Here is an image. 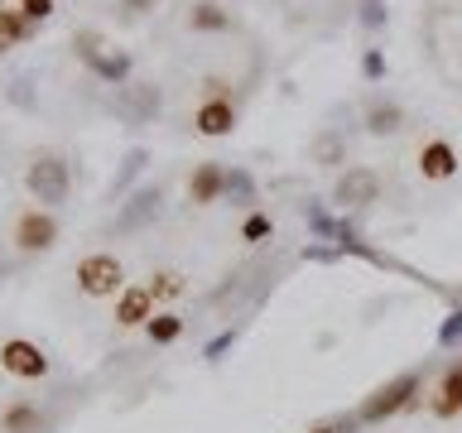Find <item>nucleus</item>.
<instances>
[{
  "label": "nucleus",
  "mask_w": 462,
  "mask_h": 433,
  "mask_svg": "<svg viewBox=\"0 0 462 433\" xmlns=\"http://www.w3.org/2000/svg\"><path fill=\"white\" fill-rule=\"evenodd\" d=\"M462 342V309L448 313V323L439 327V346H457Z\"/></svg>",
  "instance_id": "nucleus-27"
},
{
  "label": "nucleus",
  "mask_w": 462,
  "mask_h": 433,
  "mask_svg": "<svg viewBox=\"0 0 462 433\" xmlns=\"http://www.w3.org/2000/svg\"><path fill=\"white\" fill-rule=\"evenodd\" d=\"M433 414L439 419H457L462 414V361H453V366L443 371L439 395H433Z\"/></svg>",
  "instance_id": "nucleus-14"
},
{
  "label": "nucleus",
  "mask_w": 462,
  "mask_h": 433,
  "mask_svg": "<svg viewBox=\"0 0 462 433\" xmlns=\"http://www.w3.org/2000/svg\"><path fill=\"white\" fill-rule=\"evenodd\" d=\"M381 198V173L375 169H346L337 183H332V202L337 207H366V202Z\"/></svg>",
  "instance_id": "nucleus-7"
},
{
  "label": "nucleus",
  "mask_w": 462,
  "mask_h": 433,
  "mask_svg": "<svg viewBox=\"0 0 462 433\" xmlns=\"http://www.w3.org/2000/svg\"><path fill=\"white\" fill-rule=\"evenodd\" d=\"M419 173L433 183H443V179H453L457 173V150L448 140H429L424 150H419Z\"/></svg>",
  "instance_id": "nucleus-11"
},
{
  "label": "nucleus",
  "mask_w": 462,
  "mask_h": 433,
  "mask_svg": "<svg viewBox=\"0 0 462 433\" xmlns=\"http://www.w3.org/2000/svg\"><path fill=\"white\" fill-rule=\"evenodd\" d=\"M265 236H270V216L265 212H251L241 222V241H265Z\"/></svg>",
  "instance_id": "nucleus-25"
},
{
  "label": "nucleus",
  "mask_w": 462,
  "mask_h": 433,
  "mask_svg": "<svg viewBox=\"0 0 462 433\" xmlns=\"http://www.w3.org/2000/svg\"><path fill=\"white\" fill-rule=\"evenodd\" d=\"M144 327H150V342H154V346H169V342L183 337V318H179V313H159V318H150Z\"/></svg>",
  "instance_id": "nucleus-21"
},
{
  "label": "nucleus",
  "mask_w": 462,
  "mask_h": 433,
  "mask_svg": "<svg viewBox=\"0 0 462 433\" xmlns=\"http://www.w3.org/2000/svg\"><path fill=\"white\" fill-rule=\"evenodd\" d=\"M72 49H78V58H82V63H92V58H97L101 49H106V43H101V34H97V29H82V34L72 39Z\"/></svg>",
  "instance_id": "nucleus-23"
},
{
  "label": "nucleus",
  "mask_w": 462,
  "mask_h": 433,
  "mask_svg": "<svg viewBox=\"0 0 462 433\" xmlns=\"http://www.w3.org/2000/svg\"><path fill=\"white\" fill-rule=\"evenodd\" d=\"M231 342H236V332H222V337H217V342H208V352H202V356H208V361H217V356H222Z\"/></svg>",
  "instance_id": "nucleus-31"
},
{
  "label": "nucleus",
  "mask_w": 462,
  "mask_h": 433,
  "mask_svg": "<svg viewBox=\"0 0 462 433\" xmlns=\"http://www.w3.org/2000/svg\"><path fill=\"white\" fill-rule=\"evenodd\" d=\"M144 164H150V150H140V144H135V150H130V154L121 159V173L111 179V198H121L125 188L140 179V169H144Z\"/></svg>",
  "instance_id": "nucleus-19"
},
{
  "label": "nucleus",
  "mask_w": 462,
  "mask_h": 433,
  "mask_svg": "<svg viewBox=\"0 0 462 433\" xmlns=\"http://www.w3.org/2000/svg\"><path fill=\"white\" fill-rule=\"evenodd\" d=\"M226 198H236V202H251V198H255V183H251V173H241V169H226Z\"/></svg>",
  "instance_id": "nucleus-22"
},
{
  "label": "nucleus",
  "mask_w": 462,
  "mask_h": 433,
  "mask_svg": "<svg viewBox=\"0 0 462 433\" xmlns=\"http://www.w3.org/2000/svg\"><path fill=\"white\" fill-rule=\"evenodd\" d=\"M193 130H198V135H208V140L231 135V130H236V106H231L226 97H208L193 111Z\"/></svg>",
  "instance_id": "nucleus-9"
},
{
  "label": "nucleus",
  "mask_w": 462,
  "mask_h": 433,
  "mask_svg": "<svg viewBox=\"0 0 462 433\" xmlns=\"http://www.w3.org/2000/svg\"><path fill=\"white\" fill-rule=\"evenodd\" d=\"M0 428H5V433H39L43 428V414L34 410V404H10L5 419H0Z\"/></svg>",
  "instance_id": "nucleus-18"
},
{
  "label": "nucleus",
  "mask_w": 462,
  "mask_h": 433,
  "mask_svg": "<svg viewBox=\"0 0 462 433\" xmlns=\"http://www.w3.org/2000/svg\"><path fill=\"white\" fill-rule=\"evenodd\" d=\"M226 193V169L217 164V159H202L193 169V179H188V198H193V207H208Z\"/></svg>",
  "instance_id": "nucleus-10"
},
{
  "label": "nucleus",
  "mask_w": 462,
  "mask_h": 433,
  "mask_svg": "<svg viewBox=\"0 0 462 433\" xmlns=\"http://www.w3.org/2000/svg\"><path fill=\"white\" fill-rule=\"evenodd\" d=\"M20 14L29 24H39V20H49V14H53V0H20Z\"/></svg>",
  "instance_id": "nucleus-28"
},
{
  "label": "nucleus",
  "mask_w": 462,
  "mask_h": 433,
  "mask_svg": "<svg viewBox=\"0 0 462 433\" xmlns=\"http://www.w3.org/2000/svg\"><path fill=\"white\" fill-rule=\"evenodd\" d=\"M24 34H29V20H24V14L10 10V5H0V53L14 49V43H24Z\"/></svg>",
  "instance_id": "nucleus-20"
},
{
  "label": "nucleus",
  "mask_w": 462,
  "mask_h": 433,
  "mask_svg": "<svg viewBox=\"0 0 462 433\" xmlns=\"http://www.w3.org/2000/svg\"><path fill=\"white\" fill-rule=\"evenodd\" d=\"M150 5H159V0H121V10H125V14H144Z\"/></svg>",
  "instance_id": "nucleus-32"
},
{
  "label": "nucleus",
  "mask_w": 462,
  "mask_h": 433,
  "mask_svg": "<svg viewBox=\"0 0 462 433\" xmlns=\"http://www.w3.org/2000/svg\"><path fill=\"white\" fill-rule=\"evenodd\" d=\"M14 245L20 251H53L58 245V216L49 207H34V212H24L20 222H14Z\"/></svg>",
  "instance_id": "nucleus-6"
},
{
  "label": "nucleus",
  "mask_w": 462,
  "mask_h": 433,
  "mask_svg": "<svg viewBox=\"0 0 462 433\" xmlns=\"http://www.w3.org/2000/svg\"><path fill=\"white\" fill-rule=\"evenodd\" d=\"M385 20H390L385 0H361V24L366 29H385Z\"/></svg>",
  "instance_id": "nucleus-26"
},
{
  "label": "nucleus",
  "mask_w": 462,
  "mask_h": 433,
  "mask_svg": "<svg viewBox=\"0 0 462 433\" xmlns=\"http://www.w3.org/2000/svg\"><path fill=\"white\" fill-rule=\"evenodd\" d=\"M313 433H356V414H342V419H328V424H318Z\"/></svg>",
  "instance_id": "nucleus-29"
},
{
  "label": "nucleus",
  "mask_w": 462,
  "mask_h": 433,
  "mask_svg": "<svg viewBox=\"0 0 462 433\" xmlns=\"http://www.w3.org/2000/svg\"><path fill=\"white\" fill-rule=\"evenodd\" d=\"M87 68H92L101 82H116V87H121V82L130 78V58H125V53H106V49H101Z\"/></svg>",
  "instance_id": "nucleus-17"
},
{
  "label": "nucleus",
  "mask_w": 462,
  "mask_h": 433,
  "mask_svg": "<svg viewBox=\"0 0 462 433\" xmlns=\"http://www.w3.org/2000/svg\"><path fill=\"white\" fill-rule=\"evenodd\" d=\"M0 366H5L10 375H20V381H43V375H49V356H43L34 342L10 337L5 346H0Z\"/></svg>",
  "instance_id": "nucleus-8"
},
{
  "label": "nucleus",
  "mask_w": 462,
  "mask_h": 433,
  "mask_svg": "<svg viewBox=\"0 0 462 433\" xmlns=\"http://www.w3.org/2000/svg\"><path fill=\"white\" fill-rule=\"evenodd\" d=\"M150 318H154V294H150V284L125 289L121 303H116V323H121V327H140V323H150Z\"/></svg>",
  "instance_id": "nucleus-12"
},
{
  "label": "nucleus",
  "mask_w": 462,
  "mask_h": 433,
  "mask_svg": "<svg viewBox=\"0 0 462 433\" xmlns=\"http://www.w3.org/2000/svg\"><path fill=\"white\" fill-rule=\"evenodd\" d=\"M419 381H424V375H419V371H400L395 381H385L381 390H371V395L361 400V410H356V424H381V419H390V414H400L404 404L414 400V390H419Z\"/></svg>",
  "instance_id": "nucleus-2"
},
{
  "label": "nucleus",
  "mask_w": 462,
  "mask_h": 433,
  "mask_svg": "<svg viewBox=\"0 0 462 433\" xmlns=\"http://www.w3.org/2000/svg\"><path fill=\"white\" fill-rule=\"evenodd\" d=\"M188 29H202V34H217V29H231V14L222 5H212V0H202V5L188 10Z\"/></svg>",
  "instance_id": "nucleus-16"
},
{
  "label": "nucleus",
  "mask_w": 462,
  "mask_h": 433,
  "mask_svg": "<svg viewBox=\"0 0 462 433\" xmlns=\"http://www.w3.org/2000/svg\"><path fill=\"white\" fill-rule=\"evenodd\" d=\"M150 294H154V299H173V294H183V274H173V270H164V274H154Z\"/></svg>",
  "instance_id": "nucleus-24"
},
{
  "label": "nucleus",
  "mask_w": 462,
  "mask_h": 433,
  "mask_svg": "<svg viewBox=\"0 0 462 433\" xmlns=\"http://www.w3.org/2000/svg\"><path fill=\"white\" fill-rule=\"evenodd\" d=\"M309 154H313V164L337 169V164H346V135H337V130H318L313 144H309Z\"/></svg>",
  "instance_id": "nucleus-15"
},
{
  "label": "nucleus",
  "mask_w": 462,
  "mask_h": 433,
  "mask_svg": "<svg viewBox=\"0 0 462 433\" xmlns=\"http://www.w3.org/2000/svg\"><path fill=\"white\" fill-rule=\"evenodd\" d=\"M24 188L34 193L43 207H58V202H68V188H72V173H68V159L63 154H34L24 169Z\"/></svg>",
  "instance_id": "nucleus-1"
},
{
  "label": "nucleus",
  "mask_w": 462,
  "mask_h": 433,
  "mask_svg": "<svg viewBox=\"0 0 462 433\" xmlns=\"http://www.w3.org/2000/svg\"><path fill=\"white\" fill-rule=\"evenodd\" d=\"M361 72H366V78L375 82V78H381V72H385V58L375 53V49H366V58H361Z\"/></svg>",
  "instance_id": "nucleus-30"
},
{
  "label": "nucleus",
  "mask_w": 462,
  "mask_h": 433,
  "mask_svg": "<svg viewBox=\"0 0 462 433\" xmlns=\"http://www.w3.org/2000/svg\"><path fill=\"white\" fill-rule=\"evenodd\" d=\"M159 212H164V188H159V183H144V188H135V193L121 202V212H116L111 231H121V236H130V231H144Z\"/></svg>",
  "instance_id": "nucleus-4"
},
{
  "label": "nucleus",
  "mask_w": 462,
  "mask_h": 433,
  "mask_svg": "<svg viewBox=\"0 0 462 433\" xmlns=\"http://www.w3.org/2000/svg\"><path fill=\"white\" fill-rule=\"evenodd\" d=\"M366 130H371V135H400V130H404V111H400V101H390V97H371V101H366Z\"/></svg>",
  "instance_id": "nucleus-13"
},
{
  "label": "nucleus",
  "mask_w": 462,
  "mask_h": 433,
  "mask_svg": "<svg viewBox=\"0 0 462 433\" xmlns=\"http://www.w3.org/2000/svg\"><path fill=\"white\" fill-rule=\"evenodd\" d=\"M125 284V270H121V260L116 255H87L82 265H78V289L87 299H111L116 289Z\"/></svg>",
  "instance_id": "nucleus-5"
},
{
  "label": "nucleus",
  "mask_w": 462,
  "mask_h": 433,
  "mask_svg": "<svg viewBox=\"0 0 462 433\" xmlns=\"http://www.w3.org/2000/svg\"><path fill=\"white\" fill-rule=\"evenodd\" d=\"M159 106H164V97H159L154 82H121L116 97H111V111L130 125H150L159 115Z\"/></svg>",
  "instance_id": "nucleus-3"
}]
</instances>
